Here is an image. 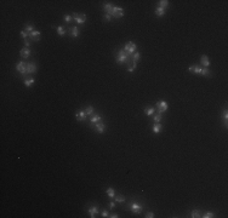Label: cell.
Returning <instances> with one entry per match:
<instances>
[{"label": "cell", "instance_id": "cell-34", "mask_svg": "<svg viewBox=\"0 0 228 218\" xmlns=\"http://www.w3.org/2000/svg\"><path fill=\"white\" fill-rule=\"evenodd\" d=\"M139 57H141V55H139V52H135L134 55H132V61H135V62H137L139 60Z\"/></svg>", "mask_w": 228, "mask_h": 218}, {"label": "cell", "instance_id": "cell-1", "mask_svg": "<svg viewBox=\"0 0 228 218\" xmlns=\"http://www.w3.org/2000/svg\"><path fill=\"white\" fill-rule=\"evenodd\" d=\"M188 70L190 73H194V74H198V75H201V76H206V78H211L212 74L211 70H209V68H203V67H198V66H190L188 68Z\"/></svg>", "mask_w": 228, "mask_h": 218}, {"label": "cell", "instance_id": "cell-9", "mask_svg": "<svg viewBox=\"0 0 228 218\" xmlns=\"http://www.w3.org/2000/svg\"><path fill=\"white\" fill-rule=\"evenodd\" d=\"M37 69H38V67H37V64L35 63H33V62H29V63H27V74H35L37 73Z\"/></svg>", "mask_w": 228, "mask_h": 218}, {"label": "cell", "instance_id": "cell-27", "mask_svg": "<svg viewBox=\"0 0 228 218\" xmlns=\"http://www.w3.org/2000/svg\"><path fill=\"white\" fill-rule=\"evenodd\" d=\"M190 217L192 218H199V217H201V212L199 211V210H194V211H192V213H190Z\"/></svg>", "mask_w": 228, "mask_h": 218}, {"label": "cell", "instance_id": "cell-13", "mask_svg": "<svg viewBox=\"0 0 228 218\" xmlns=\"http://www.w3.org/2000/svg\"><path fill=\"white\" fill-rule=\"evenodd\" d=\"M200 62H201V64L204 66V68L210 67V60H209V57L206 56V55H203V56L200 57Z\"/></svg>", "mask_w": 228, "mask_h": 218}, {"label": "cell", "instance_id": "cell-35", "mask_svg": "<svg viewBox=\"0 0 228 218\" xmlns=\"http://www.w3.org/2000/svg\"><path fill=\"white\" fill-rule=\"evenodd\" d=\"M20 34H21V36H22V38H23L24 40H27V38L29 36V34H28L27 32L24 30V29H23V30H21V33H20Z\"/></svg>", "mask_w": 228, "mask_h": 218}, {"label": "cell", "instance_id": "cell-22", "mask_svg": "<svg viewBox=\"0 0 228 218\" xmlns=\"http://www.w3.org/2000/svg\"><path fill=\"white\" fill-rule=\"evenodd\" d=\"M106 193H107V195H108V197H111V199H113V197L115 196V190L113 189V188H108V189L106 190Z\"/></svg>", "mask_w": 228, "mask_h": 218}, {"label": "cell", "instance_id": "cell-8", "mask_svg": "<svg viewBox=\"0 0 228 218\" xmlns=\"http://www.w3.org/2000/svg\"><path fill=\"white\" fill-rule=\"evenodd\" d=\"M73 19L78 23V24H84V23L86 22V16H85V15H79V13H74V15H73Z\"/></svg>", "mask_w": 228, "mask_h": 218}, {"label": "cell", "instance_id": "cell-31", "mask_svg": "<svg viewBox=\"0 0 228 218\" xmlns=\"http://www.w3.org/2000/svg\"><path fill=\"white\" fill-rule=\"evenodd\" d=\"M167 6H169V1H167V0H160V1H159V7L166 9Z\"/></svg>", "mask_w": 228, "mask_h": 218}, {"label": "cell", "instance_id": "cell-38", "mask_svg": "<svg viewBox=\"0 0 228 218\" xmlns=\"http://www.w3.org/2000/svg\"><path fill=\"white\" fill-rule=\"evenodd\" d=\"M102 217H103V218H106V217H109V216H108V212H107L106 210H104V211H102Z\"/></svg>", "mask_w": 228, "mask_h": 218}, {"label": "cell", "instance_id": "cell-20", "mask_svg": "<svg viewBox=\"0 0 228 218\" xmlns=\"http://www.w3.org/2000/svg\"><path fill=\"white\" fill-rule=\"evenodd\" d=\"M23 83H24V85H26L27 87H30V86L35 83V79H34V78H26Z\"/></svg>", "mask_w": 228, "mask_h": 218}, {"label": "cell", "instance_id": "cell-42", "mask_svg": "<svg viewBox=\"0 0 228 218\" xmlns=\"http://www.w3.org/2000/svg\"><path fill=\"white\" fill-rule=\"evenodd\" d=\"M109 208H115V204L112 201V202H109Z\"/></svg>", "mask_w": 228, "mask_h": 218}, {"label": "cell", "instance_id": "cell-3", "mask_svg": "<svg viewBox=\"0 0 228 218\" xmlns=\"http://www.w3.org/2000/svg\"><path fill=\"white\" fill-rule=\"evenodd\" d=\"M136 50H137V45L135 44L134 41H129L128 44L124 46V51H126L130 56H132L136 52Z\"/></svg>", "mask_w": 228, "mask_h": 218}, {"label": "cell", "instance_id": "cell-2", "mask_svg": "<svg viewBox=\"0 0 228 218\" xmlns=\"http://www.w3.org/2000/svg\"><path fill=\"white\" fill-rule=\"evenodd\" d=\"M130 56L126 51H124V49L118 51V56H117V63L118 64H129L130 63Z\"/></svg>", "mask_w": 228, "mask_h": 218}, {"label": "cell", "instance_id": "cell-41", "mask_svg": "<svg viewBox=\"0 0 228 218\" xmlns=\"http://www.w3.org/2000/svg\"><path fill=\"white\" fill-rule=\"evenodd\" d=\"M29 45H30V43L28 40H24V47H29Z\"/></svg>", "mask_w": 228, "mask_h": 218}, {"label": "cell", "instance_id": "cell-23", "mask_svg": "<svg viewBox=\"0 0 228 218\" xmlns=\"http://www.w3.org/2000/svg\"><path fill=\"white\" fill-rule=\"evenodd\" d=\"M155 15L158 17H163L165 15V9H163V7H158L155 10Z\"/></svg>", "mask_w": 228, "mask_h": 218}, {"label": "cell", "instance_id": "cell-40", "mask_svg": "<svg viewBox=\"0 0 228 218\" xmlns=\"http://www.w3.org/2000/svg\"><path fill=\"white\" fill-rule=\"evenodd\" d=\"M109 217H111V218H118V217H119V214H117V213H111V214H109Z\"/></svg>", "mask_w": 228, "mask_h": 218}, {"label": "cell", "instance_id": "cell-7", "mask_svg": "<svg viewBox=\"0 0 228 218\" xmlns=\"http://www.w3.org/2000/svg\"><path fill=\"white\" fill-rule=\"evenodd\" d=\"M156 108H158V113L163 114L167 110V103L165 101H159L156 103Z\"/></svg>", "mask_w": 228, "mask_h": 218}, {"label": "cell", "instance_id": "cell-29", "mask_svg": "<svg viewBox=\"0 0 228 218\" xmlns=\"http://www.w3.org/2000/svg\"><path fill=\"white\" fill-rule=\"evenodd\" d=\"M163 119V114H154L153 115V120H154V123H160V120Z\"/></svg>", "mask_w": 228, "mask_h": 218}, {"label": "cell", "instance_id": "cell-18", "mask_svg": "<svg viewBox=\"0 0 228 218\" xmlns=\"http://www.w3.org/2000/svg\"><path fill=\"white\" fill-rule=\"evenodd\" d=\"M97 213H98V208H97V206H94V207H91V208H89V214H90V217L91 218H95Z\"/></svg>", "mask_w": 228, "mask_h": 218}, {"label": "cell", "instance_id": "cell-36", "mask_svg": "<svg viewBox=\"0 0 228 218\" xmlns=\"http://www.w3.org/2000/svg\"><path fill=\"white\" fill-rule=\"evenodd\" d=\"M63 19H64V22L69 23V22H71V21H72V17H71V16H68V15H66V16L63 17Z\"/></svg>", "mask_w": 228, "mask_h": 218}, {"label": "cell", "instance_id": "cell-17", "mask_svg": "<svg viewBox=\"0 0 228 218\" xmlns=\"http://www.w3.org/2000/svg\"><path fill=\"white\" fill-rule=\"evenodd\" d=\"M161 129H163V125H161L160 123H155L154 125H153V127H152L153 133H159V132L161 131Z\"/></svg>", "mask_w": 228, "mask_h": 218}, {"label": "cell", "instance_id": "cell-11", "mask_svg": "<svg viewBox=\"0 0 228 218\" xmlns=\"http://www.w3.org/2000/svg\"><path fill=\"white\" fill-rule=\"evenodd\" d=\"M20 53H21V57L24 58V60H28V58L30 57V50H29V47H23L22 50L20 51Z\"/></svg>", "mask_w": 228, "mask_h": 218}, {"label": "cell", "instance_id": "cell-32", "mask_svg": "<svg viewBox=\"0 0 228 218\" xmlns=\"http://www.w3.org/2000/svg\"><path fill=\"white\" fill-rule=\"evenodd\" d=\"M203 218H212V217H215V214H214V212H210V211H207V212H205L203 216H201Z\"/></svg>", "mask_w": 228, "mask_h": 218}, {"label": "cell", "instance_id": "cell-33", "mask_svg": "<svg viewBox=\"0 0 228 218\" xmlns=\"http://www.w3.org/2000/svg\"><path fill=\"white\" fill-rule=\"evenodd\" d=\"M227 120H228V112H227V110H224V113H223V121H224V127H227V126H228Z\"/></svg>", "mask_w": 228, "mask_h": 218}, {"label": "cell", "instance_id": "cell-16", "mask_svg": "<svg viewBox=\"0 0 228 218\" xmlns=\"http://www.w3.org/2000/svg\"><path fill=\"white\" fill-rule=\"evenodd\" d=\"M143 110H145L146 115H148V116H153L155 114V108H153V107H146Z\"/></svg>", "mask_w": 228, "mask_h": 218}, {"label": "cell", "instance_id": "cell-28", "mask_svg": "<svg viewBox=\"0 0 228 218\" xmlns=\"http://www.w3.org/2000/svg\"><path fill=\"white\" fill-rule=\"evenodd\" d=\"M112 9H113V5H112V4H104V6H103V10H104L108 15H111Z\"/></svg>", "mask_w": 228, "mask_h": 218}, {"label": "cell", "instance_id": "cell-39", "mask_svg": "<svg viewBox=\"0 0 228 218\" xmlns=\"http://www.w3.org/2000/svg\"><path fill=\"white\" fill-rule=\"evenodd\" d=\"M104 18H106V21H111L112 16H111V15H108V13H106V15H104Z\"/></svg>", "mask_w": 228, "mask_h": 218}, {"label": "cell", "instance_id": "cell-30", "mask_svg": "<svg viewBox=\"0 0 228 218\" xmlns=\"http://www.w3.org/2000/svg\"><path fill=\"white\" fill-rule=\"evenodd\" d=\"M114 199H115V201L119 202V204H122V202L125 201V196L124 195H115Z\"/></svg>", "mask_w": 228, "mask_h": 218}, {"label": "cell", "instance_id": "cell-26", "mask_svg": "<svg viewBox=\"0 0 228 218\" xmlns=\"http://www.w3.org/2000/svg\"><path fill=\"white\" fill-rule=\"evenodd\" d=\"M85 113H86V115H87V116H91V115L94 114V107H92V106L86 107V108H85Z\"/></svg>", "mask_w": 228, "mask_h": 218}, {"label": "cell", "instance_id": "cell-21", "mask_svg": "<svg viewBox=\"0 0 228 218\" xmlns=\"http://www.w3.org/2000/svg\"><path fill=\"white\" fill-rule=\"evenodd\" d=\"M137 67V62L132 61V63H129V67H128V72L129 73H134L135 69Z\"/></svg>", "mask_w": 228, "mask_h": 218}, {"label": "cell", "instance_id": "cell-4", "mask_svg": "<svg viewBox=\"0 0 228 218\" xmlns=\"http://www.w3.org/2000/svg\"><path fill=\"white\" fill-rule=\"evenodd\" d=\"M111 16L114 17V18H121V17L124 16V10H122L121 7H119V6H113Z\"/></svg>", "mask_w": 228, "mask_h": 218}, {"label": "cell", "instance_id": "cell-5", "mask_svg": "<svg viewBox=\"0 0 228 218\" xmlns=\"http://www.w3.org/2000/svg\"><path fill=\"white\" fill-rule=\"evenodd\" d=\"M16 69L21 75H27V63H26V62H23V61L18 62L16 64Z\"/></svg>", "mask_w": 228, "mask_h": 218}, {"label": "cell", "instance_id": "cell-24", "mask_svg": "<svg viewBox=\"0 0 228 218\" xmlns=\"http://www.w3.org/2000/svg\"><path fill=\"white\" fill-rule=\"evenodd\" d=\"M24 30H26L28 34H30L32 32H34L35 29H34V26H33V24H26V26H24Z\"/></svg>", "mask_w": 228, "mask_h": 218}, {"label": "cell", "instance_id": "cell-6", "mask_svg": "<svg viewBox=\"0 0 228 218\" xmlns=\"http://www.w3.org/2000/svg\"><path fill=\"white\" fill-rule=\"evenodd\" d=\"M130 210L135 213V214H139L142 212V206L139 205L138 202H131L130 204Z\"/></svg>", "mask_w": 228, "mask_h": 218}, {"label": "cell", "instance_id": "cell-14", "mask_svg": "<svg viewBox=\"0 0 228 218\" xmlns=\"http://www.w3.org/2000/svg\"><path fill=\"white\" fill-rule=\"evenodd\" d=\"M75 117H77V120H78V121H83V120H85V119L87 117V115H86L85 110H80L79 113L75 114Z\"/></svg>", "mask_w": 228, "mask_h": 218}, {"label": "cell", "instance_id": "cell-10", "mask_svg": "<svg viewBox=\"0 0 228 218\" xmlns=\"http://www.w3.org/2000/svg\"><path fill=\"white\" fill-rule=\"evenodd\" d=\"M95 130L98 133H104L106 132V125L103 123H101V121H98L97 124H95Z\"/></svg>", "mask_w": 228, "mask_h": 218}, {"label": "cell", "instance_id": "cell-37", "mask_svg": "<svg viewBox=\"0 0 228 218\" xmlns=\"http://www.w3.org/2000/svg\"><path fill=\"white\" fill-rule=\"evenodd\" d=\"M146 217H147V218H154L155 216H154V213H153V212H148L147 214H146Z\"/></svg>", "mask_w": 228, "mask_h": 218}, {"label": "cell", "instance_id": "cell-25", "mask_svg": "<svg viewBox=\"0 0 228 218\" xmlns=\"http://www.w3.org/2000/svg\"><path fill=\"white\" fill-rule=\"evenodd\" d=\"M57 34H58L60 36H63V35L66 34V29H64L63 26H58V27H57Z\"/></svg>", "mask_w": 228, "mask_h": 218}, {"label": "cell", "instance_id": "cell-15", "mask_svg": "<svg viewBox=\"0 0 228 218\" xmlns=\"http://www.w3.org/2000/svg\"><path fill=\"white\" fill-rule=\"evenodd\" d=\"M98 121H101V115L100 114H92L91 116H90V123L95 125V124H97Z\"/></svg>", "mask_w": 228, "mask_h": 218}, {"label": "cell", "instance_id": "cell-19", "mask_svg": "<svg viewBox=\"0 0 228 218\" xmlns=\"http://www.w3.org/2000/svg\"><path fill=\"white\" fill-rule=\"evenodd\" d=\"M71 35H72L73 38H78L79 36V28L77 26H74L71 28Z\"/></svg>", "mask_w": 228, "mask_h": 218}, {"label": "cell", "instance_id": "cell-12", "mask_svg": "<svg viewBox=\"0 0 228 218\" xmlns=\"http://www.w3.org/2000/svg\"><path fill=\"white\" fill-rule=\"evenodd\" d=\"M40 35H41V33H40L39 30H34V32H32V33L29 34V38L33 40V41H39Z\"/></svg>", "mask_w": 228, "mask_h": 218}]
</instances>
